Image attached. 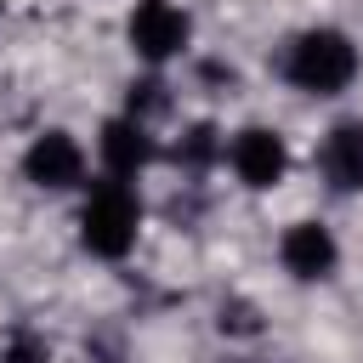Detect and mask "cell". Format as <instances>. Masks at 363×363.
Returning a JSON list of instances; mask_svg holds the SVG:
<instances>
[{"label":"cell","instance_id":"cell-1","mask_svg":"<svg viewBox=\"0 0 363 363\" xmlns=\"http://www.w3.org/2000/svg\"><path fill=\"white\" fill-rule=\"evenodd\" d=\"M363 57H357V40L346 28H301L289 45H284V79L301 91V96H340L352 79H357Z\"/></svg>","mask_w":363,"mask_h":363},{"label":"cell","instance_id":"cell-2","mask_svg":"<svg viewBox=\"0 0 363 363\" xmlns=\"http://www.w3.org/2000/svg\"><path fill=\"white\" fill-rule=\"evenodd\" d=\"M136 233H142V199L130 182L119 176H102L85 187L79 199V250L96 255V261H125L136 250Z\"/></svg>","mask_w":363,"mask_h":363},{"label":"cell","instance_id":"cell-3","mask_svg":"<svg viewBox=\"0 0 363 363\" xmlns=\"http://www.w3.org/2000/svg\"><path fill=\"white\" fill-rule=\"evenodd\" d=\"M125 40H130V51H136L147 68H164L170 57L187 51L193 17H187L176 0H136L130 17H125Z\"/></svg>","mask_w":363,"mask_h":363},{"label":"cell","instance_id":"cell-4","mask_svg":"<svg viewBox=\"0 0 363 363\" xmlns=\"http://www.w3.org/2000/svg\"><path fill=\"white\" fill-rule=\"evenodd\" d=\"M221 159L233 164L238 187H250V193H272V187L289 176V142H284V130H272V125H244V130H233V142L221 147Z\"/></svg>","mask_w":363,"mask_h":363},{"label":"cell","instance_id":"cell-5","mask_svg":"<svg viewBox=\"0 0 363 363\" xmlns=\"http://www.w3.org/2000/svg\"><path fill=\"white\" fill-rule=\"evenodd\" d=\"M23 182L40 187V193H74L85 182V142L74 130H40L28 147H23Z\"/></svg>","mask_w":363,"mask_h":363},{"label":"cell","instance_id":"cell-6","mask_svg":"<svg viewBox=\"0 0 363 363\" xmlns=\"http://www.w3.org/2000/svg\"><path fill=\"white\" fill-rule=\"evenodd\" d=\"M278 261L295 284H329L335 267H340V238L323 227V221H289L278 233Z\"/></svg>","mask_w":363,"mask_h":363},{"label":"cell","instance_id":"cell-7","mask_svg":"<svg viewBox=\"0 0 363 363\" xmlns=\"http://www.w3.org/2000/svg\"><path fill=\"white\" fill-rule=\"evenodd\" d=\"M96 159H102V176L136 182V176L159 159V142H153V130H147L142 119L113 113V119H102V130H96Z\"/></svg>","mask_w":363,"mask_h":363},{"label":"cell","instance_id":"cell-8","mask_svg":"<svg viewBox=\"0 0 363 363\" xmlns=\"http://www.w3.org/2000/svg\"><path fill=\"white\" fill-rule=\"evenodd\" d=\"M318 176L329 193H363V119H340L318 142Z\"/></svg>","mask_w":363,"mask_h":363},{"label":"cell","instance_id":"cell-9","mask_svg":"<svg viewBox=\"0 0 363 363\" xmlns=\"http://www.w3.org/2000/svg\"><path fill=\"white\" fill-rule=\"evenodd\" d=\"M221 147H227V142H221V130H216L210 119H199V125H187V130L176 136L170 159H176V164H182L187 176H204V170H210V164L221 159Z\"/></svg>","mask_w":363,"mask_h":363},{"label":"cell","instance_id":"cell-10","mask_svg":"<svg viewBox=\"0 0 363 363\" xmlns=\"http://www.w3.org/2000/svg\"><path fill=\"white\" fill-rule=\"evenodd\" d=\"M0 363H51V340L34 329H11L0 346Z\"/></svg>","mask_w":363,"mask_h":363},{"label":"cell","instance_id":"cell-11","mask_svg":"<svg viewBox=\"0 0 363 363\" xmlns=\"http://www.w3.org/2000/svg\"><path fill=\"white\" fill-rule=\"evenodd\" d=\"M125 113H130V119H142V125H153V113H164V85H159V79H142V85H130V96H125Z\"/></svg>","mask_w":363,"mask_h":363},{"label":"cell","instance_id":"cell-12","mask_svg":"<svg viewBox=\"0 0 363 363\" xmlns=\"http://www.w3.org/2000/svg\"><path fill=\"white\" fill-rule=\"evenodd\" d=\"M216 323H221V335H255V329H261L250 301H221V318H216Z\"/></svg>","mask_w":363,"mask_h":363}]
</instances>
